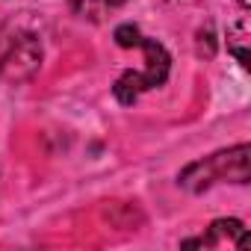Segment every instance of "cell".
Masks as SVG:
<instances>
[{
	"label": "cell",
	"instance_id": "6da1fadb",
	"mask_svg": "<svg viewBox=\"0 0 251 251\" xmlns=\"http://www.w3.org/2000/svg\"><path fill=\"white\" fill-rule=\"evenodd\" d=\"M112 39H115L118 48H139V50L145 53L142 71H124V74L115 80V86H112V95H115L118 103L133 106L142 92L160 89V86L169 80L172 56H169V50H166L157 39L142 36V30H139L136 24H118L115 33H112Z\"/></svg>",
	"mask_w": 251,
	"mask_h": 251
},
{
	"label": "cell",
	"instance_id": "7a4b0ae2",
	"mask_svg": "<svg viewBox=\"0 0 251 251\" xmlns=\"http://www.w3.org/2000/svg\"><path fill=\"white\" fill-rule=\"evenodd\" d=\"M248 160H251V148H248V142H239L233 148H225V151H216L204 160L189 163L177 175V183L186 192H195V195L222 183V180L245 186L248 183Z\"/></svg>",
	"mask_w": 251,
	"mask_h": 251
},
{
	"label": "cell",
	"instance_id": "3957f363",
	"mask_svg": "<svg viewBox=\"0 0 251 251\" xmlns=\"http://www.w3.org/2000/svg\"><path fill=\"white\" fill-rule=\"evenodd\" d=\"M42 68V42L27 30L0 24V80L21 83Z\"/></svg>",
	"mask_w": 251,
	"mask_h": 251
},
{
	"label": "cell",
	"instance_id": "277c9868",
	"mask_svg": "<svg viewBox=\"0 0 251 251\" xmlns=\"http://www.w3.org/2000/svg\"><path fill=\"white\" fill-rule=\"evenodd\" d=\"M245 248L248 245V230L239 219H216L207 233L195 239H183V248Z\"/></svg>",
	"mask_w": 251,
	"mask_h": 251
},
{
	"label": "cell",
	"instance_id": "5b68a950",
	"mask_svg": "<svg viewBox=\"0 0 251 251\" xmlns=\"http://www.w3.org/2000/svg\"><path fill=\"white\" fill-rule=\"evenodd\" d=\"M227 50L236 56V62L242 68H248V24L245 21H236L233 27H227Z\"/></svg>",
	"mask_w": 251,
	"mask_h": 251
},
{
	"label": "cell",
	"instance_id": "8992f818",
	"mask_svg": "<svg viewBox=\"0 0 251 251\" xmlns=\"http://www.w3.org/2000/svg\"><path fill=\"white\" fill-rule=\"evenodd\" d=\"M124 0H74V9L83 15V18H95L100 21L106 12H115Z\"/></svg>",
	"mask_w": 251,
	"mask_h": 251
},
{
	"label": "cell",
	"instance_id": "52a82bcc",
	"mask_svg": "<svg viewBox=\"0 0 251 251\" xmlns=\"http://www.w3.org/2000/svg\"><path fill=\"white\" fill-rule=\"evenodd\" d=\"M239 6H242V9H248V0H239Z\"/></svg>",
	"mask_w": 251,
	"mask_h": 251
},
{
	"label": "cell",
	"instance_id": "ba28073f",
	"mask_svg": "<svg viewBox=\"0 0 251 251\" xmlns=\"http://www.w3.org/2000/svg\"><path fill=\"white\" fill-rule=\"evenodd\" d=\"M172 3H180V0H172Z\"/></svg>",
	"mask_w": 251,
	"mask_h": 251
}]
</instances>
